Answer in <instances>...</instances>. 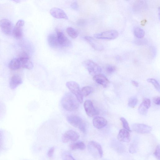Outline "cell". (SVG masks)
<instances>
[{
	"instance_id": "1",
	"label": "cell",
	"mask_w": 160,
	"mask_h": 160,
	"mask_svg": "<svg viewBox=\"0 0 160 160\" xmlns=\"http://www.w3.org/2000/svg\"><path fill=\"white\" fill-rule=\"evenodd\" d=\"M79 103L76 98L69 92L64 95L61 101L63 108L70 112L74 111L78 109L79 106Z\"/></svg>"
},
{
	"instance_id": "2",
	"label": "cell",
	"mask_w": 160,
	"mask_h": 160,
	"mask_svg": "<svg viewBox=\"0 0 160 160\" xmlns=\"http://www.w3.org/2000/svg\"><path fill=\"white\" fill-rule=\"evenodd\" d=\"M68 122L73 127L78 128L83 133L86 131V124L80 117L75 115H71L67 118Z\"/></svg>"
},
{
	"instance_id": "3",
	"label": "cell",
	"mask_w": 160,
	"mask_h": 160,
	"mask_svg": "<svg viewBox=\"0 0 160 160\" xmlns=\"http://www.w3.org/2000/svg\"><path fill=\"white\" fill-rule=\"evenodd\" d=\"M66 86L71 92L75 96L80 103L83 102V96L78 84L74 81H69L66 83Z\"/></svg>"
},
{
	"instance_id": "4",
	"label": "cell",
	"mask_w": 160,
	"mask_h": 160,
	"mask_svg": "<svg viewBox=\"0 0 160 160\" xmlns=\"http://www.w3.org/2000/svg\"><path fill=\"white\" fill-rule=\"evenodd\" d=\"M82 64L89 73L93 76L100 74L101 72L102 69L100 67L92 60H86L83 62Z\"/></svg>"
},
{
	"instance_id": "5",
	"label": "cell",
	"mask_w": 160,
	"mask_h": 160,
	"mask_svg": "<svg viewBox=\"0 0 160 160\" xmlns=\"http://www.w3.org/2000/svg\"><path fill=\"white\" fill-rule=\"evenodd\" d=\"M88 150L95 158H101L103 155V151L101 145L94 141L89 142L88 144Z\"/></svg>"
},
{
	"instance_id": "6",
	"label": "cell",
	"mask_w": 160,
	"mask_h": 160,
	"mask_svg": "<svg viewBox=\"0 0 160 160\" xmlns=\"http://www.w3.org/2000/svg\"><path fill=\"white\" fill-rule=\"evenodd\" d=\"M118 36V33L117 31L112 30L96 33L94 35V37L98 39L111 40L116 38Z\"/></svg>"
},
{
	"instance_id": "7",
	"label": "cell",
	"mask_w": 160,
	"mask_h": 160,
	"mask_svg": "<svg viewBox=\"0 0 160 160\" xmlns=\"http://www.w3.org/2000/svg\"><path fill=\"white\" fill-rule=\"evenodd\" d=\"M18 58L20 62L21 68L29 70L33 68V64L26 52H22L20 53Z\"/></svg>"
},
{
	"instance_id": "8",
	"label": "cell",
	"mask_w": 160,
	"mask_h": 160,
	"mask_svg": "<svg viewBox=\"0 0 160 160\" xmlns=\"http://www.w3.org/2000/svg\"><path fill=\"white\" fill-rule=\"evenodd\" d=\"M80 136L76 132L69 130L65 132L62 137V141L63 143H67L69 141L75 142L78 140Z\"/></svg>"
},
{
	"instance_id": "9",
	"label": "cell",
	"mask_w": 160,
	"mask_h": 160,
	"mask_svg": "<svg viewBox=\"0 0 160 160\" xmlns=\"http://www.w3.org/2000/svg\"><path fill=\"white\" fill-rule=\"evenodd\" d=\"M0 28L2 31L6 35H10L12 32L13 26L11 22L7 19L0 20Z\"/></svg>"
},
{
	"instance_id": "10",
	"label": "cell",
	"mask_w": 160,
	"mask_h": 160,
	"mask_svg": "<svg viewBox=\"0 0 160 160\" xmlns=\"http://www.w3.org/2000/svg\"><path fill=\"white\" fill-rule=\"evenodd\" d=\"M133 131L138 133L146 134L150 133L152 129L150 126L144 124L135 123L132 126Z\"/></svg>"
},
{
	"instance_id": "11",
	"label": "cell",
	"mask_w": 160,
	"mask_h": 160,
	"mask_svg": "<svg viewBox=\"0 0 160 160\" xmlns=\"http://www.w3.org/2000/svg\"><path fill=\"white\" fill-rule=\"evenodd\" d=\"M55 30L58 40L61 47H67L70 46L71 42L63 33L58 29H56Z\"/></svg>"
},
{
	"instance_id": "12",
	"label": "cell",
	"mask_w": 160,
	"mask_h": 160,
	"mask_svg": "<svg viewBox=\"0 0 160 160\" xmlns=\"http://www.w3.org/2000/svg\"><path fill=\"white\" fill-rule=\"evenodd\" d=\"M83 106L87 114L89 117H92L98 114V112L91 100H88L85 101Z\"/></svg>"
},
{
	"instance_id": "13",
	"label": "cell",
	"mask_w": 160,
	"mask_h": 160,
	"mask_svg": "<svg viewBox=\"0 0 160 160\" xmlns=\"http://www.w3.org/2000/svg\"><path fill=\"white\" fill-rule=\"evenodd\" d=\"M24 24V21L22 20H19L16 23L13 28L12 34L15 38L20 39L22 36V27Z\"/></svg>"
},
{
	"instance_id": "14",
	"label": "cell",
	"mask_w": 160,
	"mask_h": 160,
	"mask_svg": "<svg viewBox=\"0 0 160 160\" xmlns=\"http://www.w3.org/2000/svg\"><path fill=\"white\" fill-rule=\"evenodd\" d=\"M50 13L51 15L55 18L68 19V17L65 12L59 8H52L50 9Z\"/></svg>"
},
{
	"instance_id": "15",
	"label": "cell",
	"mask_w": 160,
	"mask_h": 160,
	"mask_svg": "<svg viewBox=\"0 0 160 160\" xmlns=\"http://www.w3.org/2000/svg\"><path fill=\"white\" fill-rule=\"evenodd\" d=\"M85 40L94 49L98 51H101L103 50V45L94 38L90 36H87L84 37Z\"/></svg>"
},
{
	"instance_id": "16",
	"label": "cell",
	"mask_w": 160,
	"mask_h": 160,
	"mask_svg": "<svg viewBox=\"0 0 160 160\" xmlns=\"http://www.w3.org/2000/svg\"><path fill=\"white\" fill-rule=\"evenodd\" d=\"M151 106V101L148 98H145L139 105L138 108L139 113L142 115H145Z\"/></svg>"
},
{
	"instance_id": "17",
	"label": "cell",
	"mask_w": 160,
	"mask_h": 160,
	"mask_svg": "<svg viewBox=\"0 0 160 160\" xmlns=\"http://www.w3.org/2000/svg\"><path fill=\"white\" fill-rule=\"evenodd\" d=\"M93 79L95 82L104 88L107 87L110 83L108 78L103 74L101 73L93 76Z\"/></svg>"
},
{
	"instance_id": "18",
	"label": "cell",
	"mask_w": 160,
	"mask_h": 160,
	"mask_svg": "<svg viewBox=\"0 0 160 160\" xmlns=\"http://www.w3.org/2000/svg\"><path fill=\"white\" fill-rule=\"evenodd\" d=\"M92 123L94 127L97 129H100L107 125V121L103 117L98 116L93 119Z\"/></svg>"
},
{
	"instance_id": "19",
	"label": "cell",
	"mask_w": 160,
	"mask_h": 160,
	"mask_svg": "<svg viewBox=\"0 0 160 160\" xmlns=\"http://www.w3.org/2000/svg\"><path fill=\"white\" fill-rule=\"evenodd\" d=\"M22 82V78L18 75L15 74L11 78L9 81V86L12 89L16 88Z\"/></svg>"
},
{
	"instance_id": "20",
	"label": "cell",
	"mask_w": 160,
	"mask_h": 160,
	"mask_svg": "<svg viewBox=\"0 0 160 160\" xmlns=\"http://www.w3.org/2000/svg\"><path fill=\"white\" fill-rule=\"evenodd\" d=\"M117 137L118 140L121 142H128L130 141L129 132L125 129L120 130Z\"/></svg>"
},
{
	"instance_id": "21",
	"label": "cell",
	"mask_w": 160,
	"mask_h": 160,
	"mask_svg": "<svg viewBox=\"0 0 160 160\" xmlns=\"http://www.w3.org/2000/svg\"><path fill=\"white\" fill-rule=\"evenodd\" d=\"M47 40L49 46L52 48H56L61 47L58 42L57 35L53 33L48 35Z\"/></svg>"
},
{
	"instance_id": "22",
	"label": "cell",
	"mask_w": 160,
	"mask_h": 160,
	"mask_svg": "<svg viewBox=\"0 0 160 160\" xmlns=\"http://www.w3.org/2000/svg\"><path fill=\"white\" fill-rule=\"evenodd\" d=\"M9 67L12 70H16L21 68L20 62L18 58L12 59L9 62Z\"/></svg>"
},
{
	"instance_id": "23",
	"label": "cell",
	"mask_w": 160,
	"mask_h": 160,
	"mask_svg": "<svg viewBox=\"0 0 160 160\" xmlns=\"http://www.w3.org/2000/svg\"><path fill=\"white\" fill-rule=\"evenodd\" d=\"M69 147L72 150L77 149L83 150L85 148L86 145L83 142L78 141L71 143L69 145Z\"/></svg>"
},
{
	"instance_id": "24",
	"label": "cell",
	"mask_w": 160,
	"mask_h": 160,
	"mask_svg": "<svg viewBox=\"0 0 160 160\" xmlns=\"http://www.w3.org/2000/svg\"><path fill=\"white\" fill-rule=\"evenodd\" d=\"M133 33L136 37L138 38H143L145 35L144 30L140 27H135L133 29Z\"/></svg>"
},
{
	"instance_id": "25",
	"label": "cell",
	"mask_w": 160,
	"mask_h": 160,
	"mask_svg": "<svg viewBox=\"0 0 160 160\" xmlns=\"http://www.w3.org/2000/svg\"><path fill=\"white\" fill-rule=\"evenodd\" d=\"M66 31L68 35L73 39L76 38L78 35V33L77 31L72 27H68Z\"/></svg>"
},
{
	"instance_id": "26",
	"label": "cell",
	"mask_w": 160,
	"mask_h": 160,
	"mask_svg": "<svg viewBox=\"0 0 160 160\" xmlns=\"http://www.w3.org/2000/svg\"><path fill=\"white\" fill-rule=\"evenodd\" d=\"M93 90V88L90 86H87L83 87L81 90L83 96L87 97L90 94Z\"/></svg>"
},
{
	"instance_id": "27",
	"label": "cell",
	"mask_w": 160,
	"mask_h": 160,
	"mask_svg": "<svg viewBox=\"0 0 160 160\" xmlns=\"http://www.w3.org/2000/svg\"><path fill=\"white\" fill-rule=\"evenodd\" d=\"M145 2L142 1H138L135 2L134 5V8L135 10H140L143 9L145 5Z\"/></svg>"
},
{
	"instance_id": "28",
	"label": "cell",
	"mask_w": 160,
	"mask_h": 160,
	"mask_svg": "<svg viewBox=\"0 0 160 160\" xmlns=\"http://www.w3.org/2000/svg\"><path fill=\"white\" fill-rule=\"evenodd\" d=\"M138 102V99L135 97H132L129 99L128 101V106L130 108H134L137 105Z\"/></svg>"
},
{
	"instance_id": "29",
	"label": "cell",
	"mask_w": 160,
	"mask_h": 160,
	"mask_svg": "<svg viewBox=\"0 0 160 160\" xmlns=\"http://www.w3.org/2000/svg\"><path fill=\"white\" fill-rule=\"evenodd\" d=\"M147 81L148 82L153 84L155 88L159 92L160 85L156 79L152 78H150L148 79Z\"/></svg>"
},
{
	"instance_id": "30",
	"label": "cell",
	"mask_w": 160,
	"mask_h": 160,
	"mask_svg": "<svg viewBox=\"0 0 160 160\" xmlns=\"http://www.w3.org/2000/svg\"><path fill=\"white\" fill-rule=\"evenodd\" d=\"M120 120L122 122V125L124 129L127 130L129 132H131L129 124L127 120L124 118L121 117Z\"/></svg>"
},
{
	"instance_id": "31",
	"label": "cell",
	"mask_w": 160,
	"mask_h": 160,
	"mask_svg": "<svg viewBox=\"0 0 160 160\" xmlns=\"http://www.w3.org/2000/svg\"><path fill=\"white\" fill-rule=\"evenodd\" d=\"M105 70L108 74H112L116 70V67L112 65H108L105 67Z\"/></svg>"
},
{
	"instance_id": "32",
	"label": "cell",
	"mask_w": 160,
	"mask_h": 160,
	"mask_svg": "<svg viewBox=\"0 0 160 160\" xmlns=\"http://www.w3.org/2000/svg\"><path fill=\"white\" fill-rule=\"evenodd\" d=\"M62 157L63 160H76L71 154L66 152L62 153Z\"/></svg>"
},
{
	"instance_id": "33",
	"label": "cell",
	"mask_w": 160,
	"mask_h": 160,
	"mask_svg": "<svg viewBox=\"0 0 160 160\" xmlns=\"http://www.w3.org/2000/svg\"><path fill=\"white\" fill-rule=\"evenodd\" d=\"M160 146L159 145H158L156 147L154 152V155L158 160H160Z\"/></svg>"
},
{
	"instance_id": "34",
	"label": "cell",
	"mask_w": 160,
	"mask_h": 160,
	"mask_svg": "<svg viewBox=\"0 0 160 160\" xmlns=\"http://www.w3.org/2000/svg\"><path fill=\"white\" fill-rule=\"evenodd\" d=\"M55 151V148L54 147H51L48 151L47 156L49 158H52L53 156Z\"/></svg>"
},
{
	"instance_id": "35",
	"label": "cell",
	"mask_w": 160,
	"mask_h": 160,
	"mask_svg": "<svg viewBox=\"0 0 160 160\" xmlns=\"http://www.w3.org/2000/svg\"><path fill=\"white\" fill-rule=\"evenodd\" d=\"M137 145L135 143H132L130 146L129 151L130 153H135L136 151Z\"/></svg>"
},
{
	"instance_id": "36",
	"label": "cell",
	"mask_w": 160,
	"mask_h": 160,
	"mask_svg": "<svg viewBox=\"0 0 160 160\" xmlns=\"http://www.w3.org/2000/svg\"><path fill=\"white\" fill-rule=\"evenodd\" d=\"M70 7L72 9L75 10H78L79 9L78 5L76 1H75L72 3Z\"/></svg>"
},
{
	"instance_id": "37",
	"label": "cell",
	"mask_w": 160,
	"mask_h": 160,
	"mask_svg": "<svg viewBox=\"0 0 160 160\" xmlns=\"http://www.w3.org/2000/svg\"><path fill=\"white\" fill-rule=\"evenodd\" d=\"M154 102L157 105H159L160 104V98L159 97H156L153 98Z\"/></svg>"
},
{
	"instance_id": "38",
	"label": "cell",
	"mask_w": 160,
	"mask_h": 160,
	"mask_svg": "<svg viewBox=\"0 0 160 160\" xmlns=\"http://www.w3.org/2000/svg\"><path fill=\"white\" fill-rule=\"evenodd\" d=\"M132 84L134 86L136 87H138L139 86L138 83L134 80H132L131 81Z\"/></svg>"
},
{
	"instance_id": "39",
	"label": "cell",
	"mask_w": 160,
	"mask_h": 160,
	"mask_svg": "<svg viewBox=\"0 0 160 160\" xmlns=\"http://www.w3.org/2000/svg\"><path fill=\"white\" fill-rule=\"evenodd\" d=\"M147 22V21L146 19L143 20H142L141 22V24L142 26H144L145 25Z\"/></svg>"
},
{
	"instance_id": "40",
	"label": "cell",
	"mask_w": 160,
	"mask_h": 160,
	"mask_svg": "<svg viewBox=\"0 0 160 160\" xmlns=\"http://www.w3.org/2000/svg\"></svg>"
}]
</instances>
